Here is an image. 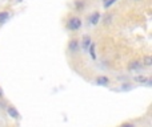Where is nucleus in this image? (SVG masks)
I'll return each instance as SVG.
<instances>
[{"label":"nucleus","instance_id":"1","mask_svg":"<svg viewBox=\"0 0 152 127\" xmlns=\"http://www.w3.org/2000/svg\"><path fill=\"white\" fill-rule=\"evenodd\" d=\"M67 27L71 31H77L81 27V20L79 17H71L68 21H67Z\"/></svg>","mask_w":152,"mask_h":127},{"label":"nucleus","instance_id":"2","mask_svg":"<svg viewBox=\"0 0 152 127\" xmlns=\"http://www.w3.org/2000/svg\"><path fill=\"white\" fill-rule=\"evenodd\" d=\"M68 49H69V52H72V53L77 52V50H79V41H77V40H71V41H69Z\"/></svg>","mask_w":152,"mask_h":127},{"label":"nucleus","instance_id":"3","mask_svg":"<svg viewBox=\"0 0 152 127\" xmlns=\"http://www.w3.org/2000/svg\"><path fill=\"white\" fill-rule=\"evenodd\" d=\"M100 13L99 12H94L91 16H89V23L92 24V25H96L97 23H99V20H100Z\"/></svg>","mask_w":152,"mask_h":127},{"label":"nucleus","instance_id":"4","mask_svg":"<svg viewBox=\"0 0 152 127\" xmlns=\"http://www.w3.org/2000/svg\"><path fill=\"white\" fill-rule=\"evenodd\" d=\"M89 45H91V37H89V36H84L83 37V49L86 50V52L88 50Z\"/></svg>","mask_w":152,"mask_h":127},{"label":"nucleus","instance_id":"5","mask_svg":"<svg viewBox=\"0 0 152 127\" xmlns=\"http://www.w3.org/2000/svg\"><path fill=\"white\" fill-rule=\"evenodd\" d=\"M108 82H110V80H108L107 77H99V78L96 80V83H97V85H102V86L108 85Z\"/></svg>","mask_w":152,"mask_h":127},{"label":"nucleus","instance_id":"6","mask_svg":"<svg viewBox=\"0 0 152 127\" xmlns=\"http://www.w3.org/2000/svg\"><path fill=\"white\" fill-rule=\"evenodd\" d=\"M8 17H10V13H8L7 11H1V12H0V24L7 21Z\"/></svg>","mask_w":152,"mask_h":127},{"label":"nucleus","instance_id":"7","mask_svg":"<svg viewBox=\"0 0 152 127\" xmlns=\"http://www.w3.org/2000/svg\"><path fill=\"white\" fill-rule=\"evenodd\" d=\"M135 80L137 81V82H142V83H147V85H151V81L148 80V78H145L144 75H137V77H135Z\"/></svg>","mask_w":152,"mask_h":127},{"label":"nucleus","instance_id":"8","mask_svg":"<svg viewBox=\"0 0 152 127\" xmlns=\"http://www.w3.org/2000/svg\"><path fill=\"white\" fill-rule=\"evenodd\" d=\"M8 114H10V117L15 118V119L19 118V113L16 111V109H13V107H8Z\"/></svg>","mask_w":152,"mask_h":127},{"label":"nucleus","instance_id":"9","mask_svg":"<svg viewBox=\"0 0 152 127\" xmlns=\"http://www.w3.org/2000/svg\"><path fill=\"white\" fill-rule=\"evenodd\" d=\"M142 67V64L137 62V61H134V62L129 64V69L131 70H136V69H140Z\"/></svg>","mask_w":152,"mask_h":127},{"label":"nucleus","instance_id":"10","mask_svg":"<svg viewBox=\"0 0 152 127\" xmlns=\"http://www.w3.org/2000/svg\"><path fill=\"white\" fill-rule=\"evenodd\" d=\"M89 55H91V57L94 58H96V53H95V44H91L89 45Z\"/></svg>","mask_w":152,"mask_h":127},{"label":"nucleus","instance_id":"11","mask_svg":"<svg viewBox=\"0 0 152 127\" xmlns=\"http://www.w3.org/2000/svg\"><path fill=\"white\" fill-rule=\"evenodd\" d=\"M144 65L145 66H151L152 65V57L151 56H145L144 57Z\"/></svg>","mask_w":152,"mask_h":127},{"label":"nucleus","instance_id":"12","mask_svg":"<svg viewBox=\"0 0 152 127\" xmlns=\"http://www.w3.org/2000/svg\"><path fill=\"white\" fill-rule=\"evenodd\" d=\"M116 1H118V0H105L103 5H104V8H110L111 5H112L113 3H116Z\"/></svg>","mask_w":152,"mask_h":127},{"label":"nucleus","instance_id":"13","mask_svg":"<svg viewBox=\"0 0 152 127\" xmlns=\"http://www.w3.org/2000/svg\"><path fill=\"white\" fill-rule=\"evenodd\" d=\"M75 5H76V8H77V9H81V7H83V1H80V0H79V1L75 3Z\"/></svg>","mask_w":152,"mask_h":127},{"label":"nucleus","instance_id":"14","mask_svg":"<svg viewBox=\"0 0 152 127\" xmlns=\"http://www.w3.org/2000/svg\"><path fill=\"white\" fill-rule=\"evenodd\" d=\"M121 127H134V126H132V125H129V123H126V125H123Z\"/></svg>","mask_w":152,"mask_h":127},{"label":"nucleus","instance_id":"15","mask_svg":"<svg viewBox=\"0 0 152 127\" xmlns=\"http://www.w3.org/2000/svg\"><path fill=\"white\" fill-rule=\"evenodd\" d=\"M0 97H1V91H0Z\"/></svg>","mask_w":152,"mask_h":127},{"label":"nucleus","instance_id":"16","mask_svg":"<svg viewBox=\"0 0 152 127\" xmlns=\"http://www.w3.org/2000/svg\"><path fill=\"white\" fill-rule=\"evenodd\" d=\"M136 1H139V0H136Z\"/></svg>","mask_w":152,"mask_h":127}]
</instances>
